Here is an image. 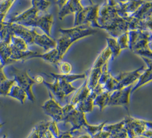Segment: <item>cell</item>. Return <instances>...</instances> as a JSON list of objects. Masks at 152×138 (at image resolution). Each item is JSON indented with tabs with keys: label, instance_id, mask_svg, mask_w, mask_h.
Returning <instances> with one entry per match:
<instances>
[{
	"label": "cell",
	"instance_id": "cell-53",
	"mask_svg": "<svg viewBox=\"0 0 152 138\" xmlns=\"http://www.w3.org/2000/svg\"><path fill=\"white\" fill-rule=\"evenodd\" d=\"M4 124H5V123H0V129L4 126Z\"/></svg>",
	"mask_w": 152,
	"mask_h": 138
},
{
	"label": "cell",
	"instance_id": "cell-51",
	"mask_svg": "<svg viewBox=\"0 0 152 138\" xmlns=\"http://www.w3.org/2000/svg\"><path fill=\"white\" fill-rule=\"evenodd\" d=\"M135 138H149V137H148L147 136H144V135H141V136H138V137H135Z\"/></svg>",
	"mask_w": 152,
	"mask_h": 138
},
{
	"label": "cell",
	"instance_id": "cell-16",
	"mask_svg": "<svg viewBox=\"0 0 152 138\" xmlns=\"http://www.w3.org/2000/svg\"><path fill=\"white\" fill-rule=\"evenodd\" d=\"M34 44L42 47L44 52H46L55 49L57 43L56 40L53 39L50 36L43 33V34H37L34 40Z\"/></svg>",
	"mask_w": 152,
	"mask_h": 138
},
{
	"label": "cell",
	"instance_id": "cell-46",
	"mask_svg": "<svg viewBox=\"0 0 152 138\" xmlns=\"http://www.w3.org/2000/svg\"><path fill=\"white\" fill-rule=\"evenodd\" d=\"M142 135H144V136H147L149 138H152V130H149V129H147Z\"/></svg>",
	"mask_w": 152,
	"mask_h": 138
},
{
	"label": "cell",
	"instance_id": "cell-14",
	"mask_svg": "<svg viewBox=\"0 0 152 138\" xmlns=\"http://www.w3.org/2000/svg\"><path fill=\"white\" fill-rule=\"evenodd\" d=\"M11 35L12 33L11 32L5 39L0 40V60L4 67L8 65L14 63L11 59Z\"/></svg>",
	"mask_w": 152,
	"mask_h": 138
},
{
	"label": "cell",
	"instance_id": "cell-50",
	"mask_svg": "<svg viewBox=\"0 0 152 138\" xmlns=\"http://www.w3.org/2000/svg\"><path fill=\"white\" fill-rule=\"evenodd\" d=\"M4 66L3 64L2 63V62H1V61L0 60V71L4 70Z\"/></svg>",
	"mask_w": 152,
	"mask_h": 138
},
{
	"label": "cell",
	"instance_id": "cell-48",
	"mask_svg": "<svg viewBox=\"0 0 152 138\" xmlns=\"http://www.w3.org/2000/svg\"><path fill=\"white\" fill-rule=\"evenodd\" d=\"M74 138H91V137L88 134L86 133V134H81L78 136H75Z\"/></svg>",
	"mask_w": 152,
	"mask_h": 138
},
{
	"label": "cell",
	"instance_id": "cell-17",
	"mask_svg": "<svg viewBox=\"0 0 152 138\" xmlns=\"http://www.w3.org/2000/svg\"><path fill=\"white\" fill-rule=\"evenodd\" d=\"M54 81L53 82L50 83L44 80L43 84L47 87L49 91L52 93L55 100L61 105V104L64 101L65 98L66 97L62 91L59 81L57 78H53Z\"/></svg>",
	"mask_w": 152,
	"mask_h": 138
},
{
	"label": "cell",
	"instance_id": "cell-29",
	"mask_svg": "<svg viewBox=\"0 0 152 138\" xmlns=\"http://www.w3.org/2000/svg\"><path fill=\"white\" fill-rule=\"evenodd\" d=\"M106 40L107 41V46L112 53V58L114 59L119 55L122 50L117 42L116 38L112 37L106 38Z\"/></svg>",
	"mask_w": 152,
	"mask_h": 138
},
{
	"label": "cell",
	"instance_id": "cell-23",
	"mask_svg": "<svg viewBox=\"0 0 152 138\" xmlns=\"http://www.w3.org/2000/svg\"><path fill=\"white\" fill-rule=\"evenodd\" d=\"M34 58H40L55 66H56L58 63L61 61L59 57L58 52L56 48L48 52H44L43 53H38Z\"/></svg>",
	"mask_w": 152,
	"mask_h": 138
},
{
	"label": "cell",
	"instance_id": "cell-37",
	"mask_svg": "<svg viewBox=\"0 0 152 138\" xmlns=\"http://www.w3.org/2000/svg\"><path fill=\"white\" fill-rule=\"evenodd\" d=\"M17 0H1L0 14L7 15L8 11Z\"/></svg>",
	"mask_w": 152,
	"mask_h": 138
},
{
	"label": "cell",
	"instance_id": "cell-40",
	"mask_svg": "<svg viewBox=\"0 0 152 138\" xmlns=\"http://www.w3.org/2000/svg\"><path fill=\"white\" fill-rule=\"evenodd\" d=\"M128 136L125 128L116 133H110L108 138H128Z\"/></svg>",
	"mask_w": 152,
	"mask_h": 138
},
{
	"label": "cell",
	"instance_id": "cell-28",
	"mask_svg": "<svg viewBox=\"0 0 152 138\" xmlns=\"http://www.w3.org/2000/svg\"><path fill=\"white\" fill-rule=\"evenodd\" d=\"M50 76L53 78H57L59 81V83L60 85V86L62 90V91L64 92V94L65 95L66 97L68 96L69 95H70L71 93L75 92L77 88H76L75 87H74L72 85V83L68 82L66 81H65L64 79L59 78V76H57L56 73H50Z\"/></svg>",
	"mask_w": 152,
	"mask_h": 138
},
{
	"label": "cell",
	"instance_id": "cell-19",
	"mask_svg": "<svg viewBox=\"0 0 152 138\" xmlns=\"http://www.w3.org/2000/svg\"><path fill=\"white\" fill-rule=\"evenodd\" d=\"M152 14V1H144L132 18L134 21H141L148 18Z\"/></svg>",
	"mask_w": 152,
	"mask_h": 138
},
{
	"label": "cell",
	"instance_id": "cell-1",
	"mask_svg": "<svg viewBox=\"0 0 152 138\" xmlns=\"http://www.w3.org/2000/svg\"><path fill=\"white\" fill-rule=\"evenodd\" d=\"M130 20L121 17L117 12L113 0H106L100 5L97 23L99 28L105 30L112 37L117 38L129 31Z\"/></svg>",
	"mask_w": 152,
	"mask_h": 138
},
{
	"label": "cell",
	"instance_id": "cell-35",
	"mask_svg": "<svg viewBox=\"0 0 152 138\" xmlns=\"http://www.w3.org/2000/svg\"><path fill=\"white\" fill-rule=\"evenodd\" d=\"M124 120H122V121L116 123L109 125L106 124L103 127V130L109 133H116L120 131L124 128Z\"/></svg>",
	"mask_w": 152,
	"mask_h": 138
},
{
	"label": "cell",
	"instance_id": "cell-6",
	"mask_svg": "<svg viewBox=\"0 0 152 138\" xmlns=\"http://www.w3.org/2000/svg\"><path fill=\"white\" fill-rule=\"evenodd\" d=\"M124 120L125 122L124 128L129 138H135L142 135L148 129L144 120L129 115L125 117Z\"/></svg>",
	"mask_w": 152,
	"mask_h": 138
},
{
	"label": "cell",
	"instance_id": "cell-44",
	"mask_svg": "<svg viewBox=\"0 0 152 138\" xmlns=\"http://www.w3.org/2000/svg\"><path fill=\"white\" fill-rule=\"evenodd\" d=\"M68 0H56V4L59 8V9H61L68 2Z\"/></svg>",
	"mask_w": 152,
	"mask_h": 138
},
{
	"label": "cell",
	"instance_id": "cell-18",
	"mask_svg": "<svg viewBox=\"0 0 152 138\" xmlns=\"http://www.w3.org/2000/svg\"><path fill=\"white\" fill-rule=\"evenodd\" d=\"M56 49L58 52L59 57L61 60L66 53L73 43V41L66 34L61 33V36L56 40Z\"/></svg>",
	"mask_w": 152,
	"mask_h": 138
},
{
	"label": "cell",
	"instance_id": "cell-15",
	"mask_svg": "<svg viewBox=\"0 0 152 138\" xmlns=\"http://www.w3.org/2000/svg\"><path fill=\"white\" fill-rule=\"evenodd\" d=\"M81 0H68L66 4L59 10L58 18L62 20L70 14H75L80 11L84 6L81 4Z\"/></svg>",
	"mask_w": 152,
	"mask_h": 138
},
{
	"label": "cell",
	"instance_id": "cell-54",
	"mask_svg": "<svg viewBox=\"0 0 152 138\" xmlns=\"http://www.w3.org/2000/svg\"><path fill=\"white\" fill-rule=\"evenodd\" d=\"M88 1H89V2L90 3V4H91V5L93 4V0H88Z\"/></svg>",
	"mask_w": 152,
	"mask_h": 138
},
{
	"label": "cell",
	"instance_id": "cell-30",
	"mask_svg": "<svg viewBox=\"0 0 152 138\" xmlns=\"http://www.w3.org/2000/svg\"><path fill=\"white\" fill-rule=\"evenodd\" d=\"M106 123L107 121H104L98 125H91L87 123L83 129H84L87 133L88 134L91 138H94L103 130V127L106 124Z\"/></svg>",
	"mask_w": 152,
	"mask_h": 138
},
{
	"label": "cell",
	"instance_id": "cell-11",
	"mask_svg": "<svg viewBox=\"0 0 152 138\" xmlns=\"http://www.w3.org/2000/svg\"><path fill=\"white\" fill-rule=\"evenodd\" d=\"M144 69V66H142L135 70L121 72L116 76L115 77L119 82V89L132 85L135 82H137L141 73Z\"/></svg>",
	"mask_w": 152,
	"mask_h": 138
},
{
	"label": "cell",
	"instance_id": "cell-2",
	"mask_svg": "<svg viewBox=\"0 0 152 138\" xmlns=\"http://www.w3.org/2000/svg\"><path fill=\"white\" fill-rule=\"evenodd\" d=\"M100 5L92 4L84 7L77 13L74 14V26L81 25H88L92 28H99L97 23Z\"/></svg>",
	"mask_w": 152,
	"mask_h": 138
},
{
	"label": "cell",
	"instance_id": "cell-9",
	"mask_svg": "<svg viewBox=\"0 0 152 138\" xmlns=\"http://www.w3.org/2000/svg\"><path fill=\"white\" fill-rule=\"evenodd\" d=\"M8 24L12 34L24 40L28 46L34 44V38L38 33L36 31V28H30L28 27L17 23Z\"/></svg>",
	"mask_w": 152,
	"mask_h": 138
},
{
	"label": "cell",
	"instance_id": "cell-43",
	"mask_svg": "<svg viewBox=\"0 0 152 138\" xmlns=\"http://www.w3.org/2000/svg\"><path fill=\"white\" fill-rule=\"evenodd\" d=\"M109 134H110L109 133H108L104 130H103L100 134H99L94 138H108Z\"/></svg>",
	"mask_w": 152,
	"mask_h": 138
},
{
	"label": "cell",
	"instance_id": "cell-52",
	"mask_svg": "<svg viewBox=\"0 0 152 138\" xmlns=\"http://www.w3.org/2000/svg\"><path fill=\"white\" fill-rule=\"evenodd\" d=\"M1 138H8V137H7V135L6 134H4L2 136Z\"/></svg>",
	"mask_w": 152,
	"mask_h": 138
},
{
	"label": "cell",
	"instance_id": "cell-8",
	"mask_svg": "<svg viewBox=\"0 0 152 138\" xmlns=\"http://www.w3.org/2000/svg\"><path fill=\"white\" fill-rule=\"evenodd\" d=\"M132 85L112 92L110 94L108 106H123L128 110Z\"/></svg>",
	"mask_w": 152,
	"mask_h": 138
},
{
	"label": "cell",
	"instance_id": "cell-39",
	"mask_svg": "<svg viewBox=\"0 0 152 138\" xmlns=\"http://www.w3.org/2000/svg\"><path fill=\"white\" fill-rule=\"evenodd\" d=\"M57 123L55 122V121L53 120H51L50 121V125H49V130L50 131V132L53 134V136L57 138L58 136L60 134V131H59V129L58 127V125H57Z\"/></svg>",
	"mask_w": 152,
	"mask_h": 138
},
{
	"label": "cell",
	"instance_id": "cell-27",
	"mask_svg": "<svg viewBox=\"0 0 152 138\" xmlns=\"http://www.w3.org/2000/svg\"><path fill=\"white\" fill-rule=\"evenodd\" d=\"M93 98L90 95L83 101H81L75 105V108L84 113H88L93 111L94 107Z\"/></svg>",
	"mask_w": 152,
	"mask_h": 138
},
{
	"label": "cell",
	"instance_id": "cell-13",
	"mask_svg": "<svg viewBox=\"0 0 152 138\" xmlns=\"http://www.w3.org/2000/svg\"><path fill=\"white\" fill-rule=\"evenodd\" d=\"M40 14V12L33 7L31 6L29 8L11 17L6 21L8 24L17 23L24 25L27 23L34 19Z\"/></svg>",
	"mask_w": 152,
	"mask_h": 138
},
{
	"label": "cell",
	"instance_id": "cell-31",
	"mask_svg": "<svg viewBox=\"0 0 152 138\" xmlns=\"http://www.w3.org/2000/svg\"><path fill=\"white\" fill-rule=\"evenodd\" d=\"M11 45L12 47L21 51L29 50L28 45L23 38L12 34L11 37Z\"/></svg>",
	"mask_w": 152,
	"mask_h": 138
},
{
	"label": "cell",
	"instance_id": "cell-26",
	"mask_svg": "<svg viewBox=\"0 0 152 138\" xmlns=\"http://www.w3.org/2000/svg\"><path fill=\"white\" fill-rule=\"evenodd\" d=\"M110 93L104 91L97 95L93 100L94 105L97 106L100 111H102L106 107L108 106Z\"/></svg>",
	"mask_w": 152,
	"mask_h": 138
},
{
	"label": "cell",
	"instance_id": "cell-34",
	"mask_svg": "<svg viewBox=\"0 0 152 138\" xmlns=\"http://www.w3.org/2000/svg\"><path fill=\"white\" fill-rule=\"evenodd\" d=\"M14 79H7L0 82V96H8L11 88L15 84Z\"/></svg>",
	"mask_w": 152,
	"mask_h": 138
},
{
	"label": "cell",
	"instance_id": "cell-3",
	"mask_svg": "<svg viewBox=\"0 0 152 138\" xmlns=\"http://www.w3.org/2000/svg\"><path fill=\"white\" fill-rule=\"evenodd\" d=\"M11 71L16 84L26 92L28 100L34 102L36 97L33 92V86L36 82L34 78L30 76L26 70H21L13 67Z\"/></svg>",
	"mask_w": 152,
	"mask_h": 138
},
{
	"label": "cell",
	"instance_id": "cell-49",
	"mask_svg": "<svg viewBox=\"0 0 152 138\" xmlns=\"http://www.w3.org/2000/svg\"><path fill=\"white\" fill-rule=\"evenodd\" d=\"M145 124L147 126V127L149 130H152V121H147L145 120Z\"/></svg>",
	"mask_w": 152,
	"mask_h": 138
},
{
	"label": "cell",
	"instance_id": "cell-32",
	"mask_svg": "<svg viewBox=\"0 0 152 138\" xmlns=\"http://www.w3.org/2000/svg\"><path fill=\"white\" fill-rule=\"evenodd\" d=\"M31 6L36 8L40 13H46L51 5L49 0H31Z\"/></svg>",
	"mask_w": 152,
	"mask_h": 138
},
{
	"label": "cell",
	"instance_id": "cell-12",
	"mask_svg": "<svg viewBox=\"0 0 152 138\" xmlns=\"http://www.w3.org/2000/svg\"><path fill=\"white\" fill-rule=\"evenodd\" d=\"M147 65V68L143 70L141 73L137 84L132 86L131 93H134L144 85L152 81V60L141 57Z\"/></svg>",
	"mask_w": 152,
	"mask_h": 138
},
{
	"label": "cell",
	"instance_id": "cell-21",
	"mask_svg": "<svg viewBox=\"0 0 152 138\" xmlns=\"http://www.w3.org/2000/svg\"><path fill=\"white\" fill-rule=\"evenodd\" d=\"M91 91V90L87 85L86 79H85L84 83L75 91V93L71 98L70 103L75 105L78 102L83 101L90 95Z\"/></svg>",
	"mask_w": 152,
	"mask_h": 138
},
{
	"label": "cell",
	"instance_id": "cell-25",
	"mask_svg": "<svg viewBox=\"0 0 152 138\" xmlns=\"http://www.w3.org/2000/svg\"><path fill=\"white\" fill-rule=\"evenodd\" d=\"M8 96L17 100L21 104H24L25 101L28 99L26 92L19 86L17 84H14L11 88Z\"/></svg>",
	"mask_w": 152,
	"mask_h": 138
},
{
	"label": "cell",
	"instance_id": "cell-36",
	"mask_svg": "<svg viewBox=\"0 0 152 138\" xmlns=\"http://www.w3.org/2000/svg\"><path fill=\"white\" fill-rule=\"evenodd\" d=\"M61 74H69L71 73L72 70V65L66 61H59L56 66Z\"/></svg>",
	"mask_w": 152,
	"mask_h": 138
},
{
	"label": "cell",
	"instance_id": "cell-38",
	"mask_svg": "<svg viewBox=\"0 0 152 138\" xmlns=\"http://www.w3.org/2000/svg\"><path fill=\"white\" fill-rule=\"evenodd\" d=\"M117 42L121 50L129 49V34L128 31L122 34L116 38Z\"/></svg>",
	"mask_w": 152,
	"mask_h": 138
},
{
	"label": "cell",
	"instance_id": "cell-42",
	"mask_svg": "<svg viewBox=\"0 0 152 138\" xmlns=\"http://www.w3.org/2000/svg\"><path fill=\"white\" fill-rule=\"evenodd\" d=\"M75 136L73 135L69 131H63L60 132L59 135L58 136L57 138H74Z\"/></svg>",
	"mask_w": 152,
	"mask_h": 138
},
{
	"label": "cell",
	"instance_id": "cell-7",
	"mask_svg": "<svg viewBox=\"0 0 152 138\" xmlns=\"http://www.w3.org/2000/svg\"><path fill=\"white\" fill-rule=\"evenodd\" d=\"M54 18L50 13H42L24 25L31 28H39L44 33L51 36V30L53 24Z\"/></svg>",
	"mask_w": 152,
	"mask_h": 138
},
{
	"label": "cell",
	"instance_id": "cell-41",
	"mask_svg": "<svg viewBox=\"0 0 152 138\" xmlns=\"http://www.w3.org/2000/svg\"><path fill=\"white\" fill-rule=\"evenodd\" d=\"M5 17L6 15L0 14V32L8 25L7 21L5 20Z\"/></svg>",
	"mask_w": 152,
	"mask_h": 138
},
{
	"label": "cell",
	"instance_id": "cell-47",
	"mask_svg": "<svg viewBox=\"0 0 152 138\" xmlns=\"http://www.w3.org/2000/svg\"><path fill=\"white\" fill-rule=\"evenodd\" d=\"M148 47L149 48V49L152 52V33H151L150 34V36L148 40Z\"/></svg>",
	"mask_w": 152,
	"mask_h": 138
},
{
	"label": "cell",
	"instance_id": "cell-24",
	"mask_svg": "<svg viewBox=\"0 0 152 138\" xmlns=\"http://www.w3.org/2000/svg\"><path fill=\"white\" fill-rule=\"evenodd\" d=\"M147 30L152 33V14L144 21H134L131 20L129 26V30Z\"/></svg>",
	"mask_w": 152,
	"mask_h": 138
},
{
	"label": "cell",
	"instance_id": "cell-4",
	"mask_svg": "<svg viewBox=\"0 0 152 138\" xmlns=\"http://www.w3.org/2000/svg\"><path fill=\"white\" fill-rule=\"evenodd\" d=\"M49 98L42 106L43 111L57 123L62 122L64 117L62 106L55 100L49 91Z\"/></svg>",
	"mask_w": 152,
	"mask_h": 138
},
{
	"label": "cell",
	"instance_id": "cell-20",
	"mask_svg": "<svg viewBox=\"0 0 152 138\" xmlns=\"http://www.w3.org/2000/svg\"><path fill=\"white\" fill-rule=\"evenodd\" d=\"M102 68L92 65L90 69L88 71L86 79L87 85L91 90L94 89L99 84L102 73Z\"/></svg>",
	"mask_w": 152,
	"mask_h": 138
},
{
	"label": "cell",
	"instance_id": "cell-22",
	"mask_svg": "<svg viewBox=\"0 0 152 138\" xmlns=\"http://www.w3.org/2000/svg\"><path fill=\"white\" fill-rule=\"evenodd\" d=\"M50 121H42L35 124L27 138H43L49 130Z\"/></svg>",
	"mask_w": 152,
	"mask_h": 138
},
{
	"label": "cell",
	"instance_id": "cell-5",
	"mask_svg": "<svg viewBox=\"0 0 152 138\" xmlns=\"http://www.w3.org/2000/svg\"><path fill=\"white\" fill-rule=\"evenodd\" d=\"M64 124L69 123L71 127L69 131L74 133L77 130H80L88 123L86 114L77 110L75 107L64 114L63 121Z\"/></svg>",
	"mask_w": 152,
	"mask_h": 138
},
{
	"label": "cell",
	"instance_id": "cell-33",
	"mask_svg": "<svg viewBox=\"0 0 152 138\" xmlns=\"http://www.w3.org/2000/svg\"><path fill=\"white\" fill-rule=\"evenodd\" d=\"M104 89L109 92L119 89V82L116 77L112 76L111 73L104 84Z\"/></svg>",
	"mask_w": 152,
	"mask_h": 138
},
{
	"label": "cell",
	"instance_id": "cell-10",
	"mask_svg": "<svg viewBox=\"0 0 152 138\" xmlns=\"http://www.w3.org/2000/svg\"><path fill=\"white\" fill-rule=\"evenodd\" d=\"M145 0H130L125 2L115 4L118 14L122 18L130 20Z\"/></svg>",
	"mask_w": 152,
	"mask_h": 138
},
{
	"label": "cell",
	"instance_id": "cell-45",
	"mask_svg": "<svg viewBox=\"0 0 152 138\" xmlns=\"http://www.w3.org/2000/svg\"><path fill=\"white\" fill-rule=\"evenodd\" d=\"M33 78L34 79L36 84H43V82L45 80L44 78H43V76L41 75H36Z\"/></svg>",
	"mask_w": 152,
	"mask_h": 138
},
{
	"label": "cell",
	"instance_id": "cell-55",
	"mask_svg": "<svg viewBox=\"0 0 152 138\" xmlns=\"http://www.w3.org/2000/svg\"><path fill=\"white\" fill-rule=\"evenodd\" d=\"M128 138H129V137H128Z\"/></svg>",
	"mask_w": 152,
	"mask_h": 138
}]
</instances>
